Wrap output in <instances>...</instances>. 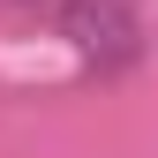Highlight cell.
I'll return each mask as SVG.
<instances>
[{
    "instance_id": "1",
    "label": "cell",
    "mask_w": 158,
    "mask_h": 158,
    "mask_svg": "<svg viewBox=\"0 0 158 158\" xmlns=\"http://www.w3.org/2000/svg\"><path fill=\"white\" fill-rule=\"evenodd\" d=\"M60 30L75 38V53L98 60V68H128L135 60V15L121 8V0H75Z\"/></svg>"
}]
</instances>
